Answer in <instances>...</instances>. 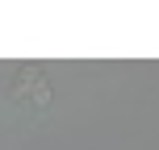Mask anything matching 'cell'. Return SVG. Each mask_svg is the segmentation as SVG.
<instances>
[{
	"instance_id": "obj_1",
	"label": "cell",
	"mask_w": 159,
	"mask_h": 150,
	"mask_svg": "<svg viewBox=\"0 0 159 150\" xmlns=\"http://www.w3.org/2000/svg\"><path fill=\"white\" fill-rule=\"evenodd\" d=\"M38 84H46L42 67H17V79H13V88H8V96L30 104V96H34V88H38Z\"/></svg>"
},
{
	"instance_id": "obj_2",
	"label": "cell",
	"mask_w": 159,
	"mask_h": 150,
	"mask_svg": "<svg viewBox=\"0 0 159 150\" xmlns=\"http://www.w3.org/2000/svg\"><path fill=\"white\" fill-rule=\"evenodd\" d=\"M50 96H55V92H50V84H38V88H34V96H30V104H34V109H50Z\"/></svg>"
}]
</instances>
